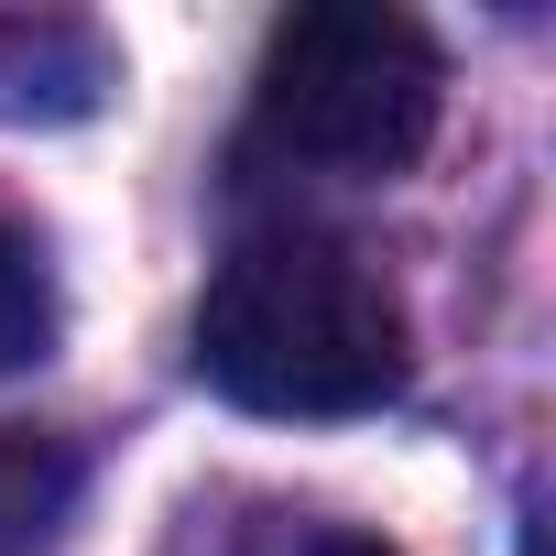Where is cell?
Wrapping results in <instances>:
<instances>
[{
  "label": "cell",
  "mask_w": 556,
  "mask_h": 556,
  "mask_svg": "<svg viewBox=\"0 0 556 556\" xmlns=\"http://www.w3.org/2000/svg\"><path fill=\"white\" fill-rule=\"evenodd\" d=\"M55 350V273L23 229H0V371H34Z\"/></svg>",
  "instance_id": "5"
},
{
  "label": "cell",
  "mask_w": 556,
  "mask_h": 556,
  "mask_svg": "<svg viewBox=\"0 0 556 556\" xmlns=\"http://www.w3.org/2000/svg\"><path fill=\"white\" fill-rule=\"evenodd\" d=\"M437 99H447L437 34L415 12H382V0L285 12L262 34V66H251L262 153H285L306 175H350V186H393L437 142Z\"/></svg>",
  "instance_id": "2"
},
{
  "label": "cell",
  "mask_w": 556,
  "mask_h": 556,
  "mask_svg": "<svg viewBox=\"0 0 556 556\" xmlns=\"http://www.w3.org/2000/svg\"><path fill=\"white\" fill-rule=\"evenodd\" d=\"M306 556H393L382 534H350V523H328V534H306Z\"/></svg>",
  "instance_id": "6"
},
{
  "label": "cell",
  "mask_w": 556,
  "mask_h": 556,
  "mask_svg": "<svg viewBox=\"0 0 556 556\" xmlns=\"http://www.w3.org/2000/svg\"><path fill=\"white\" fill-rule=\"evenodd\" d=\"M197 382L273 426H339L415 382V328L371 251L328 229H262L197 295Z\"/></svg>",
  "instance_id": "1"
},
{
  "label": "cell",
  "mask_w": 556,
  "mask_h": 556,
  "mask_svg": "<svg viewBox=\"0 0 556 556\" xmlns=\"http://www.w3.org/2000/svg\"><path fill=\"white\" fill-rule=\"evenodd\" d=\"M77 502V458L34 426H0V556H45Z\"/></svg>",
  "instance_id": "4"
},
{
  "label": "cell",
  "mask_w": 556,
  "mask_h": 556,
  "mask_svg": "<svg viewBox=\"0 0 556 556\" xmlns=\"http://www.w3.org/2000/svg\"><path fill=\"white\" fill-rule=\"evenodd\" d=\"M110 88H121V55H110L99 23H77V12H12L0 23V121L12 131L88 121Z\"/></svg>",
  "instance_id": "3"
}]
</instances>
